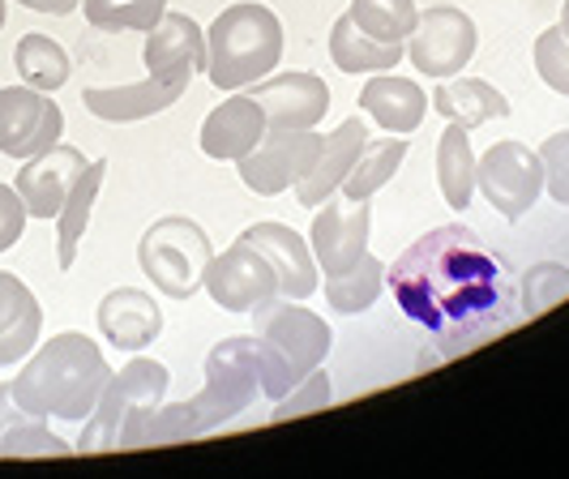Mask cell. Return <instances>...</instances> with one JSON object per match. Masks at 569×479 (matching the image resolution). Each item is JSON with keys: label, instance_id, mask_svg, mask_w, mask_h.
Here are the masks:
<instances>
[{"label": "cell", "instance_id": "23", "mask_svg": "<svg viewBox=\"0 0 569 479\" xmlns=\"http://www.w3.org/2000/svg\"><path fill=\"white\" fill-rule=\"evenodd\" d=\"M64 453H73V446L60 441L43 416L27 411L13 398V386L4 381L0 386V458H64Z\"/></svg>", "mask_w": 569, "mask_h": 479}, {"label": "cell", "instance_id": "9", "mask_svg": "<svg viewBox=\"0 0 569 479\" xmlns=\"http://www.w3.org/2000/svg\"><path fill=\"white\" fill-rule=\"evenodd\" d=\"M476 43H480V30L476 22L455 9V4H432L416 18V30H411V43H407V57L411 64L425 73V78H455L462 73L471 57H476Z\"/></svg>", "mask_w": 569, "mask_h": 479}, {"label": "cell", "instance_id": "7", "mask_svg": "<svg viewBox=\"0 0 569 479\" xmlns=\"http://www.w3.org/2000/svg\"><path fill=\"white\" fill-rule=\"evenodd\" d=\"M476 189L501 219H522L543 193L540 150L522 141H497L485 159H476Z\"/></svg>", "mask_w": 569, "mask_h": 479}, {"label": "cell", "instance_id": "26", "mask_svg": "<svg viewBox=\"0 0 569 479\" xmlns=\"http://www.w3.org/2000/svg\"><path fill=\"white\" fill-rule=\"evenodd\" d=\"M103 176H108V159H94V163L78 176V184L69 189L64 206H60V214H57V266L60 270H73V261H78V245H82L86 223H90V210H94V201H99Z\"/></svg>", "mask_w": 569, "mask_h": 479}, {"label": "cell", "instance_id": "25", "mask_svg": "<svg viewBox=\"0 0 569 479\" xmlns=\"http://www.w3.org/2000/svg\"><path fill=\"white\" fill-rule=\"evenodd\" d=\"M432 112L446 116L450 124H462V129H480L488 120H506L510 116V99L497 90L492 82L485 78H458V82H446L437 86V94H432Z\"/></svg>", "mask_w": 569, "mask_h": 479}, {"label": "cell", "instance_id": "31", "mask_svg": "<svg viewBox=\"0 0 569 479\" xmlns=\"http://www.w3.org/2000/svg\"><path fill=\"white\" fill-rule=\"evenodd\" d=\"M381 287H386V261L365 253L351 270L326 275V300H330L335 312H365L377 305Z\"/></svg>", "mask_w": 569, "mask_h": 479}, {"label": "cell", "instance_id": "24", "mask_svg": "<svg viewBox=\"0 0 569 479\" xmlns=\"http://www.w3.org/2000/svg\"><path fill=\"white\" fill-rule=\"evenodd\" d=\"M360 108L386 129V133H416L420 120L428 112V94L416 82L407 78H395V73H377L365 82V94H360Z\"/></svg>", "mask_w": 569, "mask_h": 479}, {"label": "cell", "instance_id": "5", "mask_svg": "<svg viewBox=\"0 0 569 479\" xmlns=\"http://www.w3.org/2000/svg\"><path fill=\"white\" fill-rule=\"evenodd\" d=\"M168 368L159 360H129V365L108 377L103 395L94 402V411L86 416V428L78 437V450L99 453V450H124L133 446V432L142 428V420L163 402L168 395Z\"/></svg>", "mask_w": 569, "mask_h": 479}, {"label": "cell", "instance_id": "36", "mask_svg": "<svg viewBox=\"0 0 569 479\" xmlns=\"http://www.w3.org/2000/svg\"><path fill=\"white\" fill-rule=\"evenodd\" d=\"M330 398H335V386H330V372H321V368H313L291 395L279 398V407H274V416L270 420L283 423L291 420V416H309V411H321V407H330Z\"/></svg>", "mask_w": 569, "mask_h": 479}, {"label": "cell", "instance_id": "3", "mask_svg": "<svg viewBox=\"0 0 569 479\" xmlns=\"http://www.w3.org/2000/svg\"><path fill=\"white\" fill-rule=\"evenodd\" d=\"M108 377L112 368L103 360L99 342L78 330H64L43 342L9 386H13V398L34 416L82 423L94 411Z\"/></svg>", "mask_w": 569, "mask_h": 479}, {"label": "cell", "instance_id": "6", "mask_svg": "<svg viewBox=\"0 0 569 479\" xmlns=\"http://www.w3.org/2000/svg\"><path fill=\"white\" fill-rule=\"evenodd\" d=\"M210 236L201 231L193 219L184 214H168L150 227L138 245V266L159 296L168 300H193L206 282V266H210Z\"/></svg>", "mask_w": 569, "mask_h": 479}, {"label": "cell", "instance_id": "37", "mask_svg": "<svg viewBox=\"0 0 569 479\" xmlns=\"http://www.w3.org/2000/svg\"><path fill=\"white\" fill-rule=\"evenodd\" d=\"M540 163H543V189L557 206H569V129L543 138L540 146Z\"/></svg>", "mask_w": 569, "mask_h": 479}, {"label": "cell", "instance_id": "17", "mask_svg": "<svg viewBox=\"0 0 569 479\" xmlns=\"http://www.w3.org/2000/svg\"><path fill=\"white\" fill-rule=\"evenodd\" d=\"M266 112L253 94H231L223 99L214 112L206 116L201 124V150L210 159H223V163H240L244 154H253L257 141L266 138Z\"/></svg>", "mask_w": 569, "mask_h": 479}, {"label": "cell", "instance_id": "2", "mask_svg": "<svg viewBox=\"0 0 569 479\" xmlns=\"http://www.w3.org/2000/svg\"><path fill=\"white\" fill-rule=\"evenodd\" d=\"M270 381L266 365V342L257 335H231L214 342L206 356V386L189 402H171L154 407L142 420L133 446H168V441H193L201 432H214L219 423L240 416L244 407H253L266 395L261 386Z\"/></svg>", "mask_w": 569, "mask_h": 479}, {"label": "cell", "instance_id": "30", "mask_svg": "<svg viewBox=\"0 0 569 479\" xmlns=\"http://www.w3.org/2000/svg\"><path fill=\"white\" fill-rule=\"evenodd\" d=\"M13 69L22 73V82L43 90V94L60 90V86L69 82V73H73L69 52L60 48L57 39H48V34H22L18 48H13Z\"/></svg>", "mask_w": 569, "mask_h": 479}, {"label": "cell", "instance_id": "35", "mask_svg": "<svg viewBox=\"0 0 569 479\" xmlns=\"http://www.w3.org/2000/svg\"><path fill=\"white\" fill-rule=\"evenodd\" d=\"M536 73L557 94H569V39L561 27H548L536 39Z\"/></svg>", "mask_w": 569, "mask_h": 479}, {"label": "cell", "instance_id": "40", "mask_svg": "<svg viewBox=\"0 0 569 479\" xmlns=\"http://www.w3.org/2000/svg\"><path fill=\"white\" fill-rule=\"evenodd\" d=\"M561 30H566V39H569V0H566V9H561Z\"/></svg>", "mask_w": 569, "mask_h": 479}, {"label": "cell", "instance_id": "29", "mask_svg": "<svg viewBox=\"0 0 569 479\" xmlns=\"http://www.w3.org/2000/svg\"><path fill=\"white\" fill-rule=\"evenodd\" d=\"M402 159H407V138H369L356 168L342 180V198L351 201H372L377 189H386L399 176Z\"/></svg>", "mask_w": 569, "mask_h": 479}, {"label": "cell", "instance_id": "19", "mask_svg": "<svg viewBox=\"0 0 569 479\" xmlns=\"http://www.w3.org/2000/svg\"><path fill=\"white\" fill-rule=\"evenodd\" d=\"M184 90L189 82H163V78H146L133 86H86L82 108L112 124H133L154 112H168L176 99H184Z\"/></svg>", "mask_w": 569, "mask_h": 479}, {"label": "cell", "instance_id": "12", "mask_svg": "<svg viewBox=\"0 0 569 479\" xmlns=\"http://www.w3.org/2000/svg\"><path fill=\"white\" fill-rule=\"evenodd\" d=\"M210 300L228 312H253L257 305L279 296V275L270 266V257L257 245H249L244 236L231 245L228 253H214L206 266V282Z\"/></svg>", "mask_w": 569, "mask_h": 479}, {"label": "cell", "instance_id": "4", "mask_svg": "<svg viewBox=\"0 0 569 479\" xmlns=\"http://www.w3.org/2000/svg\"><path fill=\"white\" fill-rule=\"evenodd\" d=\"M279 60H283V22L274 18V9L257 0L228 4L206 30V73L228 94L257 86L266 73H274Z\"/></svg>", "mask_w": 569, "mask_h": 479}, {"label": "cell", "instance_id": "13", "mask_svg": "<svg viewBox=\"0 0 569 479\" xmlns=\"http://www.w3.org/2000/svg\"><path fill=\"white\" fill-rule=\"evenodd\" d=\"M369 231H372V201H321L309 231V249L317 257V270L326 275H342L351 270L360 257L369 253Z\"/></svg>", "mask_w": 569, "mask_h": 479}, {"label": "cell", "instance_id": "34", "mask_svg": "<svg viewBox=\"0 0 569 479\" xmlns=\"http://www.w3.org/2000/svg\"><path fill=\"white\" fill-rule=\"evenodd\" d=\"M566 296H569L566 266L540 261V266L527 270V279H522V312H527V317H540V312H548L552 305H561Z\"/></svg>", "mask_w": 569, "mask_h": 479}, {"label": "cell", "instance_id": "22", "mask_svg": "<svg viewBox=\"0 0 569 479\" xmlns=\"http://www.w3.org/2000/svg\"><path fill=\"white\" fill-rule=\"evenodd\" d=\"M43 335V309L27 282L0 270V368L22 365Z\"/></svg>", "mask_w": 569, "mask_h": 479}, {"label": "cell", "instance_id": "14", "mask_svg": "<svg viewBox=\"0 0 569 479\" xmlns=\"http://www.w3.org/2000/svg\"><path fill=\"white\" fill-rule=\"evenodd\" d=\"M86 168H90V163H86L82 150H78V146H60V141L52 150L27 159V163L18 168L13 189H18V198H22L30 219H57L64 198H69V189L78 184V176H82Z\"/></svg>", "mask_w": 569, "mask_h": 479}, {"label": "cell", "instance_id": "39", "mask_svg": "<svg viewBox=\"0 0 569 479\" xmlns=\"http://www.w3.org/2000/svg\"><path fill=\"white\" fill-rule=\"evenodd\" d=\"M34 13H52V18H69L73 9H82V0H18Z\"/></svg>", "mask_w": 569, "mask_h": 479}, {"label": "cell", "instance_id": "8", "mask_svg": "<svg viewBox=\"0 0 569 479\" xmlns=\"http://www.w3.org/2000/svg\"><path fill=\"white\" fill-rule=\"evenodd\" d=\"M253 335L270 342L279 356H283L287 365L296 368V377L305 381L313 368H321V360L330 356V326L317 317L313 309H305L300 300H266V305H257L253 309Z\"/></svg>", "mask_w": 569, "mask_h": 479}, {"label": "cell", "instance_id": "10", "mask_svg": "<svg viewBox=\"0 0 569 479\" xmlns=\"http://www.w3.org/2000/svg\"><path fill=\"white\" fill-rule=\"evenodd\" d=\"M321 141L326 133H313V129H266L253 154L240 159V180L261 198H279L287 189H296V180L317 163Z\"/></svg>", "mask_w": 569, "mask_h": 479}, {"label": "cell", "instance_id": "41", "mask_svg": "<svg viewBox=\"0 0 569 479\" xmlns=\"http://www.w3.org/2000/svg\"><path fill=\"white\" fill-rule=\"evenodd\" d=\"M0 30H4V0H0Z\"/></svg>", "mask_w": 569, "mask_h": 479}, {"label": "cell", "instance_id": "1", "mask_svg": "<svg viewBox=\"0 0 569 479\" xmlns=\"http://www.w3.org/2000/svg\"><path fill=\"white\" fill-rule=\"evenodd\" d=\"M386 282L407 321L446 342V356L492 330L506 305L501 261L462 223L425 231L395 266H386Z\"/></svg>", "mask_w": 569, "mask_h": 479}, {"label": "cell", "instance_id": "28", "mask_svg": "<svg viewBox=\"0 0 569 479\" xmlns=\"http://www.w3.org/2000/svg\"><path fill=\"white\" fill-rule=\"evenodd\" d=\"M437 189L446 206L467 210L476 193V150H471V129L450 124L437 141Z\"/></svg>", "mask_w": 569, "mask_h": 479}, {"label": "cell", "instance_id": "38", "mask_svg": "<svg viewBox=\"0 0 569 479\" xmlns=\"http://www.w3.org/2000/svg\"><path fill=\"white\" fill-rule=\"evenodd\" d=\"M27 206L18 198V189H9V184H0V253H9L18 240H22V231H27Z\"/></svg>", "mask_w": 569, "mask_h": 479}, {"label": "cell", "instance_id": "18", "mask_svg": "<svg viewBox=\"0 0 569 479\" xmlns=\"http://www.w3.org/2000/svg\"><path fill=\"white\" fill-rule=\"evenodd\" d=\"M244 240L257 245L270 257L274 275H279V296L287 300H309L317 291V257L305 236H296L283 223H253L244 231Z\"/></svg>", "mask_w": 569, "mask_h": 479}, {"label": "cell", "instance_id": "27", "mask_svg": "<svg viewBox=\"0 0 569 479\" xmlns=\"http://www.w3.org/2000/svg\"><path fill=\"white\" fill-rule=\"evenodd\" d=\"M330 60L342 73L360 78V73H390L402 60V43H377L372 34L351 22V13H342L330 27Z\"/></svg>", "mask_w": 569, "mask_h": 479}, {"label": "cell", "instance_id": "16", "mask_svg": "<svg viewBox=\"0 0 569 479\" xmlns=\"http://www.w3.org/2000/svg\"><path fill=\"white\" fill-rule=\"evenodd\" d=\"M270 129H317L330 112V86L317 73H279L253 90Z\"/></svg>", "mask_w": 569, "mask_h": 479}, {"label": "cell", "instance_id": "20", "mask_svg": "<svg viewBox=\"0 0 569 479\" xmlns=\"http://www.w3.org/2000/svg\"><path fill=\"white\" fill-rule=\"evenodd\" d=\"M365 141H369V129H365V120H360V116L342 120L339 129L321 141V154H317L313 168L296 180V201H300V206H321V201H330V193L342 189L347 171L356 168V159H360Z\"/></svg>", "mask_w": 569, "mask_h": 479}, {"label": "cell", "instance_id": "15", "mask_svg": "<svg viewBox=\"0 0 569 479\" xmlns=\"http://www.w3.org/2000/svg\"><path fill=\"white\" fill-rule=\"evenodd\" d=\"M142 64L150 78L193 82V73H206V30L189 13H163L146 30Z\"/></svg>", "mask_w": 569, "mask_h": 479}, {"label": "cell", "instance_id": "32", "mask_svg": "<svg viewBox=\"0 0 569 479\" xmlns=\"http://www.w3.org/2000/svg\"><path fill=\"white\" fill-rule=\"evenodd\" d=\"M347 13L377 43H402V39H411L416 18H420L416 0H351Z\"/></svg>", "mask_w": 569, "mask_h": 479}, {"label": "cell", "instance_id": "21", "mask_svg": "<svg viewBox=\"0 0 569 479\" xmlns=\"http://www.w3.org/2000/svg\"><path fill=\"white\" fill-rule=\"evenodd\" d=\"M99 330L120 351H142L163 335V309L138 287H116L99 305Z\"/></svg>", "mask_w": 569, "mask_h": 479}, {"label": "cell", "instance_id": "33", "mask_svg": "<svg viewBox=\"0 0 569 479\" xmlns=\"http://www.w3.org/2000/svg\"><path fill=\"white\" fill-rule=\"evenodd\" d=\"M86 22L94 30H150L163 13H168V0H82Z\"/></svg>", "mask_w": 569, "mask_h": 479}, {"label": "cell", "instance_id": "11", "mask_svg": "<svg viewBox=\"0 0 569 479\" xmlns=\"http://www.w3.org/2000/svg\"><path fill=\"white\" fill-rule=\"evenodd\" d=\"M64 133V112L57 99H48L34 86H0V154L34 159L52 150Z\"/></svg>", "mask_w": 569, "mask_h": 479}]
</instances>
